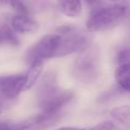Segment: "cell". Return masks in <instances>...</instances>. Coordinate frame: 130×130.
Instances as JSON below:
<instances>
[{"instance_id": "6da1fadb", "label": "cell", "mask_w": 130, "mask_h": 130, "mask_svg": "<svg viewBox=\"0 0 130 130\" xmlns=\"http://www.w3.org/2000/svg\"><path fill=\"white\" fill-rule=\"evenodd\" d=\"M96 6L86 20V30L103 31L116 27L123 22L130 13V4L128 2H109L94 3Z\"/></svg>"}, {"instance_id": "7a4b0ae2", "label": "cell", "mask_w": 130, "mask_h": 130, "mask_svg": "<svg viewBox=\"0 0 130 130\" xmlns=\"http://www.w3.org/2000/svg\"><path fill=\"white\" fill-rule=\"evenodd\" d=\"M72 98L73 93L70 90H62L59 87L55 72H47L38 86L37 100L42 113L61 115L62 109Z\"/></svg>"}, {"instance_id": "3957f363", "label": "cell", "mask_w": 130, "mask_h": 130, "mask_svg": "<svg viewBox=\"0 0 130 130\" xmlns=\"http://www.w3.org/2000/svg\"><path fill=\"white\" fill-rule=\"evenodd\" d=\"M101 73V52L98 46L90 45L79 53L72 67L73 76L80 82L91 83Z\"/></svg>"}, {"instance_id": "277c9868", "label": "cell", "mask_w": 130, "mask_h": 130, "mask_svg": "<svg viewBox=\"0 0 130 130\" xmlns=\"http://www.w3.org/2000/svg\"><path fill=\"white\" fill-rule=\"evenodd\" d=\"M60 36V45L56 57L81 52L90 46L91 36L87 30L72 25H62L55 31Z\"/></svg>"}, {"instance_id": "5b68a950", "label": "cell", "mask_w": 130, "mask_h": 130, "mask_svg": "<svg viewBox=\"0 0 130 130\" xmlns=\"http://www.w3.org/2000/svg\"><path fill=\"white\" fill-rule=\"evenodd\" d=\"M60 45V36L52 32L42 37L25 52V61L30 65L35 62H44L45 60L55 58Z\"/></svg>"}, {"instance_id": "8992f818", "label": "cell", "mask_w": 130, "mask_h": 130, "mask_svg": "<svg viewBox=\"0 0 130 130\" xmlns=\"http://www.w3.org/2000/svg\"><path fill=\"white\" fill-rule=\"evenodd\" d=\"M24 74L0 76V96L5 100L15 99L24 89Z\"/></svg>"}, {"instance_id": "52a82bcc", "label": "cell", "mask_w": 130, "mask_h": 130, "mask_svg": "<svg viewBox=\"0 0 130 130\" xmlns=\"http://www.w3.org/2000/svg\"><path fill=\"white\" fill-rule=\"evenodd\" d=\"M9 25L15 34H21V35L34 34L40 27L39 22L35 18H32L29 14H20V13H16L11 17Z\"/></svg>"}, {"instance_id": "ba28073f", "label": "cell", "mask_w": 130, "mask_h": 130, "mask_svg": "<svg viewBox=\"0 0 130 130\" xmlns=\"http://www.w3.org/2000/svg\"><path fill=\"white\" fill-rule=\"evenodd\" d=\"M115 78L121 89L130 92V64L118 65L115 72Z\"/></svg>"}, {"instance_id": "9c48e42d", "label": "cell", "mask_w": 130, "mask_h": 130, "mask_svg": "<svg viewBox=\"0 0 130 130\" xmlns=\"http://www.w3.org/2000/svg\"><path fill=\"white\" fill-rule=\"evenodd\" d=\"M19 44L20 41L10 25L6 23H0V46L16 47Z\"/></svg>"}, {"instance_id": "30bf717a", "label": "cell", "mask_w": 130, "mask_h": 130, "mask_svg": "<svg viewBox=\"0 0 130 130\" xmlns=\"http://www.w3.org/2000/svg\"><path fill=\"white\" fill-rule=\"evenodd\" d=\"M58 9L60 10L61 13H63L66 16L77 17L82 10V4L78 0L60 1L58 3Z\"/></svg>"}, {"instance_id": "8fae6325", "label": "cell", "mask_w": 130, "mask_h": 130, "mask_svg": "<svg viewBox=\"0 0 130 130\" xmlns=\"http://www.w3.org/2000/svg\"><path fill=\"white\" fill-rule=\"evenodd\" d=\"M43 68H44V62H35L29 65L27 72L24 74L25 77L24 89H29L36 83V81L41 76Z\"/></svg>"}, {"instance_id": "7c38bea8", "label": "cell", "mask_w": 130, "mask_h": 130, "mask_svg": "<svg viewBox=\"0 0 130 130\" xmlns=\"http://www.w3.org/2000/svg\"><path fill=\"white\" fill-rule=\"evenodd\" d=\"M111 116L124 126L130 128V105L114 108L111 110Z\"/></svg>"}, {"instance_id": "4fadbf2b", "label": "cell", "mask_w": 130, "mask_h": 130, "mask_svg": "<svg viewBox=\"0 0 130 130\" xmlns=\"http://www.w3.org/2000/svg\"><path fill=\"white\" fill-rule=\"evenodd\" d=\"M118 65L121 64H130V48L122 49L117 55Z\"/></svg>"}, {"instance_id": "5bb4252c", "label": "cell", "mask_w": 130, "mask_h": 130, "mask_svg": "<svg viewBox=\"0 0 130 130\" xmlns=\"http://www.w3.org/2000/svg\"><path fill=\"white\" fill-rule=\"evenodd\" d=\"M87 130H114V124L111 121H105L90 128H87Z\"/></svg>"}, {"instance_id": "9a60e30c", "label": "cell", "mask_w": 130, "mask_h": 130, "mask_svg": "<svg viewBox=\"0 0 130 130\" xmlns=\"http://www.w3.org/2000/svg\"><path fill=\"white\" fill-rule=\"evenodd\" d=\"M0 130H15L14 125L7 122H0Z\"/></svg>"}, {"instance_id": "2e32d148", "label": "cell", "mask_w": 130, "mask_h": 130, "mask_svg": "<svg viewBox=\"0 0 130 130\" xmlns=\"http://www.w3.org/2000/svg\"><path fill=\"white\" fill-rule=\"evenodd\" d=\"M56 130H87V128H78V127H61Z\"/></svg>"}, {"instance_id": "e0dca14e", "label": "cell", "mask_w": 130, "mask_h": 130, "mask_svg": "<svg viewBox=\"0 0 130 130\" xmlns=\"http://www.w3.org/2000/svg\"><path fill=\"white\" fill-rule=\"evenodd\" d=\"M0 113H1V101H0Z\"/></svg>"}]
</instances>
